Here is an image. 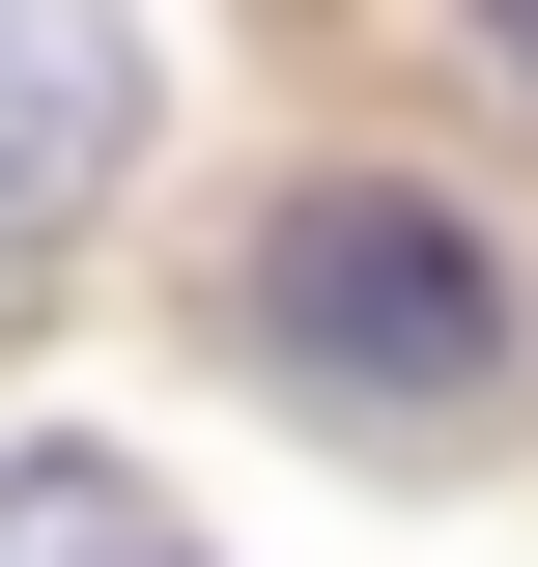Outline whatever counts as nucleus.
Here are the masks:
<instances>
[{"label": "nucleus", "instance_id": "f257e3e1", "mask_svg": "<svg viewBox=\"0 0 538 567\" xmlns=\"http://www.w3.org/2000/svg\"><path fill=\"white\" fill-rule=\"evenodd\" d=\"M256 341H283V398H340V425H454V398H510V256H482L454 199H397V171H312V199L256 227Z\"/></svg>", "mask_w": 538, "mask_h": 567}, {"label": "nucleus", "instance_id": "f03ea898", "mask_svg": "<svg viewBox=\"0 0 538 567\" xmlns=\"http://www.w3.org/2000/svg\"><path fill=\"white\" fill-rule=\"evenodd\" d=\"M114 142H142V29L114 0H0V256L114 199Z\"/></svg>", "mask_w": 538, "mask_h": 567}, {"label": "nucleus", "instance_id": "7ed1b4c3", "mask_svg": "<svg viewBox=\"0 0 538 567\" xmlns=\"http://www.w3.org/2000/svg\"><path fill=\"white\" fill-rule=\"evenodd\" d=\"M0 567H199V511L142 454H0Z\"/></svg>", "mask_w": 538, "mask_h": 567}, {"label": "nucleus", "instance_id": "20e7f679", "mask_svg": "<svg viewBox=\"0 0 538 567\" xmlns=\"http://www.w3.org/2000/svg\"><path fill=\"white\" fill-rule=\"evenodd\" d=\"M482 58H510V85H538V0H482Z\"/></svg>", "mask_w": 538, "mask_h": 567}]
</instances>
